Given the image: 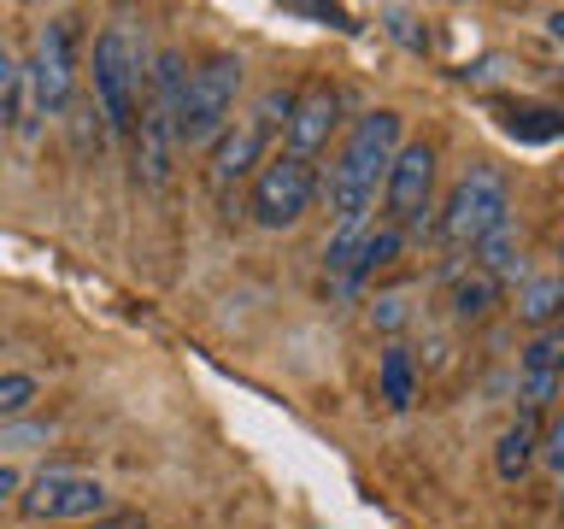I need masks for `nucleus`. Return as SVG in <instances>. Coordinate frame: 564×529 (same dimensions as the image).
Masks as SVG:
<instances>
[{"instance_id":"1","label":"nucleus","mask_w":564,"mask_h":529,"mask_svg":"<svg viewBox=\"0 0 564 529\" xmlns=\"http://www.w3.org/2000/svg\"><path fill=\"white\" fill-rule=\"evenodd\" d=\"M394 153H400V112L394 106H377V112L352 118L341 153L329 159L324 176H317V194L329 201L335 229H365L370 201H377V183L388 176V159Z\"/></svg>"},{"instance_id":"2","label":"nucleus","mask_w":564,"mask_h":529,"mask_svg":"<svg viewBox=\"0 0 564 529\" xmlns=\"http://www.w3.org/2000/svg\"><path fill=\"white\" fill-rule=\"evenodd\" d=\"M183 83H188L183 53L159 47L148 60V83H141V106H135V165L153 188L171 176V159H176V100H183Z\"/></svg>"},{"instance_id":"3","label":"nucleus","mask_w":564,"mask_h":529,"mask_svg":"<svg viewBox=\"0 0 564 529\" xmlns=\"http://www.w3.org/2000/svg\"><path fill=\"white\" fill-rule=\"evenodd\" d=\"M241 53H212L188 71L183 83V100H176V153H194V148H212L224 136V123L236 118V95H241Z\"/></svg>"},{"instance_id":"4","label":"nucleus","mask_w":564,"mask_h":529,"mask_svg":"<svg viewBox=\"0 0 564 529\" xmlns=\"http://www.w3.org/2000/svg\"><path fill=\"white\" fill-rule=\"evenodd\" d=\"M95 100H100V118L112 130H135V106H141V83H148V47L135 42L123 24L100 30L95 35Z\"/></svg>"},{"instance_id":"5","label":"nucleus","mask_w":564,"mask_h":529,"mask_svg":"<svg viewBox=\"0 0 564 529\" xmlns=\"http://www.w3.org/2000/svg\"><path fill=\"white\" fill-rule=\"evenodd\" d=\"M77 95V60H70V18H47L35 35V60L24 65V136L42 118H59Z\"/></svg>"},{"instance_id":"6","label":"nucleus","mask_w":564,"mask_h":529,"mask_svg":"<svg viewBox=\"0 0 564 529\" xmlns=\"http://www.w3.org/2000/svg\"><path fill=\"white\" fill-rule=\"evenodd\" d=\"M317 201V165L306 159H289V153H271L264 165L253 171V188H247V212H253L259 229H289L312 212Z\"/></svg>"},{"instance_id":"7","label":"nucleus","mask_w":564,"mask_h":529,"mask_svg":"<svg viewBox=\"0 0 564 529\" xmlns=\"http://www.w3.org/2000/svg\"><path fill=\"white\" fill-rule=\"evenodd\" d=\"M511 218V194H506V176L494 165H470L465 176L453 183L447 206H441V236L453 247H476L494 224Z\"/></svg>"},{"instance_id":"8","label":"nucleus","mask_w":564,"mask_h":529,"mask_svg":"<svg viewBox=\"0 0 564 529\" xmlns=\"http://www.w3.org/2000/svg\"><path fill=\"white\" fill-rule=\"evenodd\" d=\"M24 518L35 523H77V518H100L106 511V483L88 471H70V465H47L35 471L24 494H18Z\"/></svg>"},{"instance_id":"9","label":"nucleus","mask_w":564,"mask_h":529,"mask_svg":"<svg viewBox=\"0 0 564 529\" xmlns=\"http://www.w3.org/2000/svg\"><path fill=\"white\" fill-rule=\"evenodd\" d=\"M382 201H388V224L394 229H417L430 218V201H435V148L430 141H400V153L388 159V176H382Z\"/></svg>"},{"instance_id":"10","label":"nucleus","mask_w":564,"mask_h":529,"mask_svg":"<svg viewBox=\"0 0 564 529\" xmlns=\"http://www.w3.org/2000/svg\"><path fill=\"white\" fill-rule=\"evenodd\" d=\"M335 112H341V95H335L329 83H317V88H306V95H294V112H289V123H282V153L289 159H317V148L329 141V130H335Z\"/></svg>"},{"instance_id":"11","label":"nucleus","mask_w":564,"mask_h":529,"mask_svg":"<svg viewBox=\"0 0 564 529\" xmlns=\"http://www.w3.org/2000/svg\"><path fill=\"white\" fill-rule=\"evenodd\" d=\"M264 136H271V130H264L253 112H247V118H229L224 136L212 141V188L229 194L241 176H253V171L264 165Z\"/></svg>"},{"instance_id":"12","label":"nucleus","mask_w":564,"mask_h":529,"mask_svg":"<svg viewBox=\"0 0 564 529\" xmlns=\"http://www.w3.org/2000/svg\"><path fill=\"white\" fill-rule=\"evenodd\" d=\"M400 247H405V229H394V224H382V229H365V236H359V247H352V264L341 271V289H359V282H365L370 271H382V264H394V259H400Z\"/></svg>"},{"instance_id":"13","label":"nucleus","mask_w":564,"mask_h":529,"mask_svg":"<svg viewBox=\"0 0 564 529\" xmlns=\"http://www.w3.org/2000/svg\"><path fill=\"white\" fill-rule=\"evenodd\" d=\"M470 271H482V277H494V282H500V277H518V271H523L518 224H511V218H506V224H494L488 236L470 247Z\"/></svg>"},{"instance_id":"14","label":"nucleus","mask_w":564,"mask_h":529,"mask_svg":"<svg viewBox=\"0 0 564 529\" xmlns=\"http://www.w3.org/2000/svg\"><path fill=\"white\" fill-rule=\"evenodd\" d=\"M535 441H541L535 418L518 412V423H506L500 447H494V471H500V483H523L529 465H535Z\"/></svg>"},{"instance_id":"15","label":"nucleus","mask_w":564,"mask_h":529,"mask_svg":"<svg viewBox=\"0 0 564 529\" xmlns=\"http://www.w3.org/2000/svg\"><path fill=\"white\" fill-rule=\"evenodd\" d=\"M377 382H382V400L394 406V412H405V406L417 400V365H412V353H405L400 342H394V347H382Z\"/></svg>"},{"instance_id":"16","label":"nucleus","mask_w":564,"mask_h":529,"mask_svg":"<svg viewBox=\"0 0 564 529\" xmlns=\"http://www.w3.org/2000/svg\"><path fill=\"white\" fill-rule=\"evenodd\" d=\"M558 300H564V282H558V277H529L523 289H518V317H523V324H541V330H553V317H558Z\"/></svg>"},{"instance_id":"17","label":"nucleus","mask_w":564,"mask_h":529,"mask_svg":"<svg viewBox=\"0 0 564 529\" xmlns=\"http://www.w3.org/2000/svg\"><path fill=\"white\" fill-rule=\"evenodd\" d=\"M494 300H500V282L482 277V271H470V277H453V317H482Z\"/></svg>"},{"instance_id":"18","label":"nucleus","mask_w":564,"mask_h":529,"mask_svg":"<svg viewBox=\"0 0 564 529\" xmlns=\"http://www.w3.org/2000/svg\"><path fill=\"white\" fill-rule=\"evenodd\" d=\"M0 123L24 130V65L12 60V47L0 42Z\"/></svg>"},{"instance_id":"19","label":"nucleus","mask_w":564,"mask_h":529,"mask_svg":"<svg viewBox=\"0 0 564 529\" xmlns=\"http://www.w3.org/2000/svg\"><path fill=\"white\" fill-rule=\"evenodd\" d=\"M35 395H42V382H35L30 370H7V377H0V423L24 418L35 406Z\"/></svg>"},{"instance_id":"20","label":"nucleus","mask_w":564,"mask_h":529,"mask_svg":"<svg viewBox=\"0 0 564 529\" xmlns=\"http://www.w3.org/2000/svg\"><path fill=\"white\" fill-rule=\"evenodd\" d=\"M506 130L518 141H553L558 136V112H553V106H523V112L506 118Z\"/></svg>"},{"instance_id":"21","label":"nucleus","mask_w":564,"mask_h":529,"mask_svg":"<svg viewBox=\"0 0 564 529\" xmlns=\"http://www.w3.org/2000/svg\"><path fill=\"white\" fill-rule=\"evenodd\" d=\"M47 441H53V423H42V418H12V423H0V453L47 447Z\"/></svg>"},{"instance_id":"22","label":"nucleus","mask_w":564,"mask_h":529,"mask_svg":"<svg viewBox=\"0 0 564 529\" xmlns=\"http://www.w3.org/2000/svg\"><path fill=\"white\" fill-rule=\"evenodd\" d=\"M558 353H564V335L558 330H541L523 353V377H541V370H558Z\"/></svg>"},{"instance_id":"23","label":"nucleus","mask_w":564,"mask_h":529,"mask_svg":"<svg viewBox=\"0 0 564 529\" xmlns=\"http://www.w3.org/2000/svg\"><path fill=\"white\" fill-rule=\"evenodd\" d=\"M558 400V370H541V377H523V418H541L553 412Z\"/></svg>"},{"instance_id":"24","label":"nucleus","mask_w":564,"mask_h":529,"mask_svg":"<svg viewBox=\"0 0 564 529\" xmlns=\"http://www.w3.org/2000/svg\"><path fill=\"white\" fill-rule=\"evenodd\" d=\"M382 24H388V35H400L405 47H423V42H430V35L417 30V12H405V7H388Z\"/></svg>"},{"instance_id":"25","label":"nucleus","mask_w":564,"mask_h":529,"mask_svg":"<svg viewBox=\"0 0 564 529\" xmlns=\"http://www.w3.org/2000/svg\"><path fill=\"white\" fill-rule=\"evenodd\" d=\"M370 317H377L382 330H400L412 312H405V294H377V300H370Z\"/></svg>"},{"instance_id":"26","label":"nucleus","mask_w":564,"mask_h":529,"mask_svg":"<svg viewBox=\"0 0 564 529\" xmlns=\"http://www.w3.org/2000/svg\"><path fill=\"white\" fill-rule=\"evenodd\" d=\"M535 447H541V458H546V471H564V423H558V418L546 423V435L535 441Z\"/></svg>"},{"instance_id":"27","label":"nucleus","mask_w":564,"mask_h":529,"mask_svg":"<svg viewBox=\"0 0 564 529\" xmlns=\"http://www.w3.org/2000/svg\"><path fill=\"white\" fill-rule=\"evenodd\" d=\"M88 529H153L148 518H135V511H112V518H95Z\"/></svg>"},{"instance_id":"28","label":"nucleus","mask_w":564,"mask_h":529,"mask_svg":"<svg viewBox=\"0 0 564 529\" xmlns=\"http://www.w3.org/2000/svg\"><path fill=\"white\" fill-rule=\"evenodd\" d=\"M18 488H24V476H18L12 465H0V500H12Z\"/></svg>"}]
</instances>
